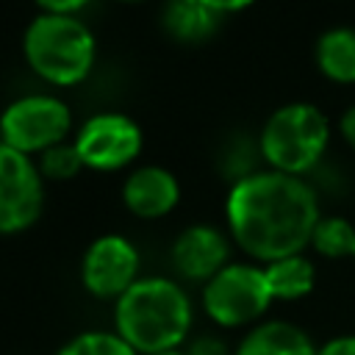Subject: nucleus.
Masks as SVG:
<instances>
[{
    "label": "nucleus",
    "mask_w": 355,
    "mask_h": 355,
    "mask_svg": "<svg viewBox=\"0 0 355 355\" xmlns=\"http://www.w3.org/2000/svg\"><path fill=\"white\" fill-rule=\"evenodd\" d=\"M22 55L36 78L67 89L92 75L97 61V39L83 17L39 8L22 31Z\"/></svg>",
    "instance_id": "3"
},
{
    "label": "nucleus",
    "mask_w": 355,
    "mask_h": 355,
    "mask_svg": "<svg viewBox=\"0 0 355 355\" xmlns=\"http://www.w3.org/2000/svg\"><path fill=\"white\" fill-rule=\"evenodd\" d=\"M319 219L316 186L275 169H258L230 183L225 197L230 241L261 266L311 247Z\"/></svg>",
    "instance_id": "1"
},
{
    "label": "nucleus",
    "mask_w": 355,
    "mask_h": 355,
    "mask_svg": "<svg viewBox=\"0 0 355 355\" xmlns=\"http://www.w3.org/2000/svg\"><path fill=\"white\" fill-rule=\"evenodd\" d=\"M338 133L341 139L355 150V103L349 108H344V114L338 116Z\"/></svg>",
    "instance_id": "22"
},
{
    "label": "nucleus",
    "mask_w": 355,
    "mask_h": 355,
    "mask_svg": "<svg viewBox=\"0 0 355 355\" xmlns=\"http://www.w3.org/2000/svg\"><path fill=\"white\" fill-rule=\"evenodd\" d=\"M55 355H139L114 330H83L58 347Z\"/></svg>",
    "instance_id": "17"
},
{
    "label": "nucleus",
    "mask_w": 355,
    "mask_h": 355,
    "mask_svg": "<svg viewBox=\"0 0 355 355\" xmlns=\"http://www.w3.org/2000/svg\"><path fill=\"white\" fill-rule=\"evenodd\" d=\"M72 141L86 169L119 172L141 155L144 133L139 122L122 111H97L75 130Z\"/></svg>",
    "instance_id": "7"
},
{
    "label": "nucleus",
    "mask_w": 355,
    "mask_h": 355,
    "mask_svg": "<svg viewBox=\"0 0 355 355\" xmlns=\"http://www.w3.org/2000/svg\"><path fill=\"white\" fill-rule=\"evenodd\" d=\"M330 119L313 103L294 100L277 105L258 130V150L266 169L305 178L324 161Z\"/></svg>",
    "instance_id": "4"
},
{
    "label": "nucleus",
    "mask_w": 355,
    "mask_h": 355,
    "mask_svg": "<svg viewBox=\"0 0 355 355\" xmlns=\"http://www.w3.org/2000/svg\"><path fill=\"white\" fill-rule=\"evenodd\" d=\"M194 324V302L180 280L141 275L114 302V333L139 355L180 349Z\"/></svg>",
    "instance_id": "2"
},
{
    "label": "nucleus",
    "mask_w": 355,
    "mask_h": 355,
    "mask_svg": "<svg viewBox=\"0 0 355 355\" xmlns=\"http://www.w3.org/2000/svg\"><path fill=\"white\" fill-rule=\"evenodd\" d=\"M141 277V252L122 233L97 236L80 258V283L97 300L116 302Z\"/></svg>",
    "instance_id": "9"
},
{
    "label": "nucleus",
    "mask_w": 355,
    "mask_h": 355,
    "mask_svg": "<svg viewBox=\"0 0 355 355\" xmlns=\"http://www.w3.org/2000/svg\"><path fill=\"white\" fill-rule=\"evenodd\" d=\"M122 205L136 219H161L180 202V183L175 172L158 164L133 166L122 180Z\"/></svg>",
    "instance_id": "11"
},
{
    "label": "nucleus",
    "mask_w": 355,
    "mask_h": 355,
    "mask_svg": "<svg viewBox=\"0 0 355 355\" xmlns=\"http://www.w3.org/2000/svg\"><path fill=\"white\" fill-rule=\"evenodd\" d=\"M263 272H266V283H269L272 300H280V302L302 300L316 286V266L305 252L263 263Z\"/></svg>",
    "instance_id": "15"
},
{
    "label": "nucleus",
    "mask_w": 355,
    "mask_h": 355,
    "mask_svg": "<svg viewBox=\"0 0 355 355\" xmlns=\"http://www.w3.org/2000/svg\"><path fill=\"white\" fill-rule=\"evenodd\" d=\"M169 261L183 280L205 286L216 272L230 263V236L222 233L216 225L194 222L175 236L169 247Z\"/></svg>",
    "instance_id": "10"
},
{
    "label": "nucleus",
    "mask_w": 355,
    "mask_h": 355,
    "mask_svg": "<svg viewBox=\"0 0 355 355\" xmlns=\"http://www.w3.org/2000/svg\"><path fill=\"white\" fill-rule=\"evenodd\" d=\"M247 3H219V0H172L161 8V28L183 44H200L211 39L225 14L241 11Z\"/></svg>",
    "instance_id": "12"
},
{
    "label": "nucleus",
    "mask_w": 355,
    "mask_h": 355,
    "mask_svg": "<svg viewBox=\"0 0 355 355\" xmlns=\"http://www.w3.org/2000/svg\"><path fill=\"white\" fill-rule=\"evenodd\" d=\"M186 355H233V349L227 347L225 338H219L214 333H202V336L189 341Z\"/></svg>",
    "instance_id": "19"
},
{
    "label": "nucleus",
    "mask_w": 355,
    "mask_h": 355,
    "mask_svg": "<svg viewBox=\"0 0 355 355\" xmlns=\"http://www.w3.org/2000/svg\"><path fill=\"white\" fill-rule=\"evenodd\" d=\"M39 8L53 11V14H67V17H83L89 3L86 0H55V3H39Z\"/></svg>",
    "instance_id": "21"
},
{
    "label": "nucleus",
    "mask_w": 355,
    "mask_h": 355,
    "mask_svg": "<svg viewBox=\"0 0 355 355\" xmlns=\"http://www.w3.org/2000/svg\"><path fill=\"white\" fill-rule=\"evenodd\" d=\"M233 355H316V344L300 324L266 319L241 336Z\"/></svg>",
    "instance_id": "13"
},
{
    "label": "nucleus",
    "mask_w": 355,
    "mask_h": 355,
    "mask_svg": "<svg viewBox=\"0 0 355 355\" xmlns=\"http://www.w3.org/2000/svg\"><path fill=\"white\" fill-rule=\"evenodd\" d=\"M36 164H39V172H42L44 180H72L80 169H86L72 139L69 141H61V144H55L50 150H44L36 158Z\"/></svg>",
    "instance_id": "18"
},
{
    "label": "nucleus",
    "mask_w": 355,
    "mask_h": 355,
    "mask_svg": "<svg viewBox=\"0 0 355 355\" xmlns=\"http://www.w3.org/2000/svg\"><path fill=\"white\" fill-rule=\"evenodd\" d=\"M319 72L333 83H355V28H327L313 47Z\"/></svg>",
    "instance_id": "14"
},
{
    "label": "nucleus",
    "mask_w": 355,
    "mask_h": 355,
    "mask_svg": "<svg viewBox=\"0 0 355 355\" xmlns=\"http://www.w3.org/2000/svg\"><path fill=\"white\" fill-rule=\"evenodd\" d=\"M352 258H355V250H352Z\"/></svg>",
    "instance_id": "24"
},
{
    "label": "nucleus",
    "mask_w": 355,
    "mask_h": 355,
    "mask_svg": "<svg viewBox=\"0 0 355 355\" xmlns=\"http://www.w3.org/2000/svg\"><path fill=\"white\" fill-rule=\"evenodd\" d=\"M72 108L53 92H28L0 111V141L17 153L39 158L44 150L69 141Z\"/></svg>",
    "instance_id": "6"
},
{
    "label": "nucleus",
    "mask_w": 355,
    "mask_h": 355,
    "mask_svg": "<svg viewBox=\"0 0 355 355\" xmlns=\"http://www.w3.org/2000/svg\"><path fill=\"white\" fill-rule=\"evenodd\" d=\"M155 355H186V349H164V352H155Z\"/></svg>",
    "instance_id": "23"
},
{
    "label": "nucleus",
    "mask_w": 355,
    "mask_h": 355,
    "mask_svg": "<svg viewBox=\"0 0 355 355\" xmlns=\"http://www.w3.org/2000/svg\"><path fill=\"white\" fill-rule=\"evenodd\" d=\"M311 247L313 252H319L322 258H352L355 250V225L347 216L338 214H327L316 222L313 236H311Z\"/></svg>",
    "instance_id": "16"
},
{
    "label": "nucleus",
    "mask_w": 355,
    "mask_h": 355,
    "mask_svg": "<svg viewBox=\"0 0 355 355\" xmlns=\"http://www.w3.org/2000/svg\"><path fill=\"white\" fill-rule=\"evenodd\" d=\"M44 178L36 158L0 141V236L33 227L44 211Z\"/></svg>",
    "instance_id": "8"
},
{
    "label": "nucleus",
    "mask_w": 355,
    "mask_h": 355,
    "mask_svg": "<svg viewBox=\"0 0 355 355\" xmlns=\"http://www.w3.org/2000/svg\"><path fill=\"white\" fill-rule=\"evenodd\" d=\"M272 302L266 272L255 261H230L200 288L202 313L225 330L255 327Z\"/></svg>",
    "instance_id": "5"
},
{
    "label": "nucleus",
    "mask_w": 355,
    "mask_h": 355,
    "mask_svg": "<svg viewBox=\"0 0 355 355\" xmlns=\"http://www.w3.org/2000/svg\"><path fill=\"white\" fill-rule=\"evenodd\" d=\"M316 355H355V333H341L316 347Z\"/></svg>",
    "instance_id": "20"
}]
</instances>
